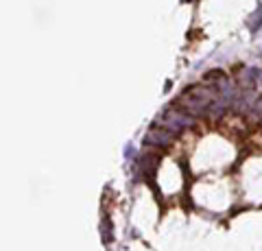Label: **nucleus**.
<instances>
[{
  "mask_svg": "<svg viewBox=\"0 0 262 251\" xmlns=\"http://www.w3.org/2000/svg\"><path fill=\"white\" fill-rule=\"evenodd\" d=\"M219 96V85H192L179 96L184 111L188 114H201L206 111Z\"/></svg>",
  "mask_w": 262,
  "mask_h": 251,
  "instance_id": "obj_1",
  "label": "nucleus"
},
{
  "mask_svg": "<svg viewBox=\"0 0 262 251\" xmlns=\"http://www.w3.org/2000/svg\"><path fill=\"white\" fill-rule=\"evenodd\" d=\"M258 75H260V72L258 70H251V68H247V70H245V75L241 77V81H243V83L245 85H253V83H256V79H258Z\"/></svg>",
  "mask_w": 262,
  "mask_h": 251,
  "instance_id": "obj_4",
  "label": "nucleus"
},
{
  "mask_svg": "<svg viewBox=\"0 0 262 251\" xmlns=\"http://www.w3.org/2000/svg\"><path fill=\"white\" fill-rule=\"evenodd\" d=\"M247 27H249V31H253V33H256V31H260V27H262V5H258L256 11L251 13Z\"/></svg>",
  "mask_w": 262,
  "mask_h": 251,
  "instance_id": "obj_3",
  "label": "nucleus"
},
{
  "mask_svg": "<svg viewBox=\"0 0 262 251\" xmlns=\"http://www.w3.org/2000/svg\"><path fill=\"white\" fill-rule=\"evenodd\" d=\"M173 138H175V131H170L168 127L155 125V127H151V131L146 133L144 142H146V144H160V147H166V144L173 140Z\"/></svg>",
  "mask_w": 262,
  "mask_h": 251,
  "instance_id": "obj_2",
  "label": "nucleus"
}]
</instances>
